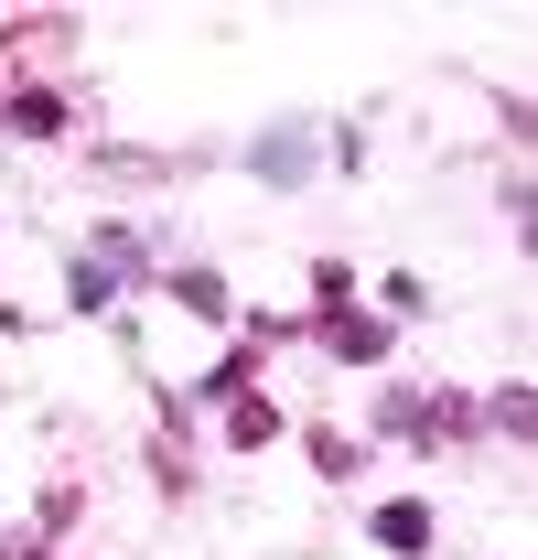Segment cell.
<instances>
[{
    "label": "cell",
    "mask_w": 538,
    "mask_h": 560,
    "mask_svg": "<svg viewBox=\"0 0 538 560\" xmlns=\"http://www.w3.org/2000/svg\"><path fill=\"white\" fill-rule=\"evenodd\" d=\"M11 119L44 140V130H66V97H44V86H33V97H11Z\"/></svg>",
    "instance_id": "cell-3"
},
{
    "label": "cell",
    "mask_w": 538,
    "mask_h": 560,
    "mask_svg": "<svg viewBox=\"0 0 538 560\" xmlns=\"http://www.w3.org/2000/svg\"><path fill=\"white\" fill-rule=\"evenodd\" d=\"M324 346H335V355H355V366H366V355L388 346V324H366V313H324Z\"/></svg>",
    "instance_id": "cell-1"
},
{
    "label": "cell",
    "mask_w": 538,
    "mask_h": 560,
    "mask_svg": "<svg viewBox=\"0 0 538 560\" xmlns=\"http://www.w3.org/2000/svg\"><path fill=\"white\" fill-rule=\"evenodd\" d=\"M377 539L388 550H431V506H377Z\"/></svg>",
    "instance_id": "cell-2"
},
{
    "label": "cell",
    "mask_w": 538,
    "mask_h": 560,
    "mask_svg": "<svg viewBox=\"0 0 538 560\" xmlns=\"http://www.w3.org/2000/svg\"><path fill=\"white\" fill-rule=\"evenodd\" d=\"M226 431H237V442H269V431H280V410H269V399H237V410H226Z\"/></svg>",
    "instance_id": "cell-4"
}]
</instances>
